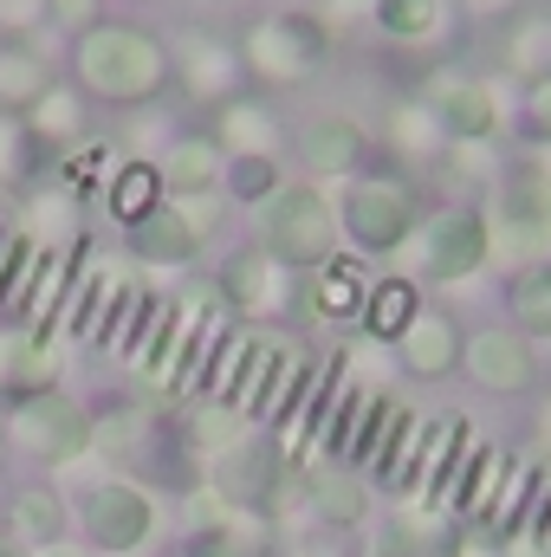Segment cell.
I'll list each match as a JSON object with an SVG mask.
<instances>
[{"label":"cell","mask_w":551,"mask_h":557,"mask_svg":"<svg viewBox=\"0 0 551 557\" xmlns=\"http://www.w3.org/2000/svg\"><path fill=\"white\" fill-rule=\"evenodd\" d=\"M78 78H85V91H98L111 104H143L169 85V59L156 39H143L131 26H91L78 39Z\"/></svg>","instance_id":"1"},{"label":"cell","mask_w":551,"mask_h":557,"mask_svg":"<svg viewBox=\"0 0 551 557\" xmlns=\"http://www.w3.org/2000/svg\"><path fill=\"white\" fill-rule=\"evenodd\" d=\"M241 65L254 78H267V85H298V78H311L325 65V26L311 13H273V20H260L247 33Z\"/></svg>","instance_id":"2"},{"label":"cell","mask_w":551,"mask_h":557,"mask_svg":"<svg viewBox=\"0 0 551 557\" xmlns=\"http://www.w3.org/2000/svg\"><path fill=\"white\" fill-rule=\"evenodd\" d=\"M331 208L311 188H285L267 214V253L279 267H325L331 260Z\"/></svg>","instance_id":"3"},{"label":"cell","mask_w":551,"mask_h":557,"mask_svg":"<svg viewBox=\"0 0 551 557\" xmlns=\"http://www.w3.org/2000/svg\"><path fill=\"white\" fill-rule=\"evenodd\" d=\"M279 486H285V454H279L267 434H247L234 447H221L215 460V493L241 512H267L279 506Z\"/></svg>","instance_id":"4"},{"label":"cell","mask_w":551,"mask_h":557,"mask_svg":"<svg viewBox=\"0 0 551 557\" xmlns=\"http://www.w3.org/2000/svg\"><path fill=\"white\" fill-rule=\"evenodd\" d=\"M344 221H351V240L364 253H396L415 227V195L403 182H351Z\"/></svg>","instance_id":"5"},{"label":"cell","mask_w":551,"mask_h":557,"mask_svg":"<svg viewBox=\"0 0 551 557\" xmlns=\"http://www.w3.org/2000/svg\"><path fill=\"white\" fill-rule=\"evenodd\" d=\"M13 434H20L33 454H46V460H78V454L91 447V421H85V409H78L72 396H52V389H39V396L20 403Z\"/></svg>","instance_id":"6"},{"label":"cell","mask_w":551,"mask_h":557,"mask_svg":"<svg viewBox=\"0 0 551 557\" xmlns=\"http://www.w3.org/2000/svg\"><path fill=\"white\" fill-rule=\"evenodd\" d=\"M500 247L513 253V260H532V253H546L551 247V188L539 175H519V182H506V195H500Z\"/></svg>","instance_id":"7"},{"label":"cell","mask_w":551,"mask_h":557,"mask_svg":"<svg viewBox=\"0 0 551 557\" xmlns=\"http://www.w3.org/2000/svg\"><path fill=\"white\" fill-rule=\"evenodd\" d=\"M493 253V227L480 214H441L428 227V247H421V273L428 278H467L480 273V260Z\"/></svg>","instance_id":"8"},{"label":"cell","mask_w":551,"mask_h":557,"mask_svg":"<svg viewBox=\"0 0 551 557\" xmlns=\"http://www.w3.org/2000/svg\"><path fill=\"white\" fill-rule=\"evenodd\" d=\"M428 117L448 131L454 143H480L493 131V91L480 85V78H434L428 85Z\"/></svg>","instance_id":"9"},{"label":"cell","mask_w":551,"mask_h":557,"mask_svg":"<svg viewBox=\"0 0 551 557\" xmlns=\"http://www.w3.org/2000/svg\"><path fill=\"white\" fill-rule=\"evenodd\" d=\"M131 227V253L149 260V267H182V260H195V247H201V227L188 221V208H149L137 221H124Z\"/></svg>","instance_id":"10"},{"label":"cell","mask_w":551,"mask_h":557,"mask_svg":"<svg viewBox=\"0 0 551 557\" xmlns=\"http://www.w3.org/2000/svg\"><path fill=\"white\" fill-rule=\"evenodd\" d=\"M85 525H91V539L105 552H131V545L149 539V499L137 486H98L85 499Z\"/></svg>","instance_id":"11"},{"label":"cell","mask_w":551,"mask_h":557,"mask_svg":"<svg viewBox=\"0 0 551 557\" xmlns=\"http://www.w3.org/2000/svg\"><path fill=\"white\" fill-rule=\"evenodd\" d=\"M467 370H474V383L480 389H526L532 383V350L513 337V331H480L474 344H467Z\"/></svg>","instance_id":"12"},{"label":"cell","mask_w":551,"mask_h":557,"mask_svg":"<svg viewBox=\"0 0 551 557\" xmlns=\"http://www.w3.org/2000/svg\"><path fill=\"white\" fill-rule=\"evenodd\" d=\"M52 376H59V350H52V337H39V331H7V337H0V389H13V396H39Z\"/></svg>","instance_id":"13"},{"label":"cell","mask_w":551,"mask_h":557,"mask_svg":"<svg viewBox=\"0 0 551 557\" xmlns=\"http://www.w3.org/2000/svg\"><path fill=\"white\" fill-rule=\"evenodd\" d=\"M403 357H409V370H421V376H441V370H454L461 337H454V324L441 311H415L409 331H403Z\"/></svg>","instance_id":"14"},{"label":"cell","mask_w":551,"mask_h":557,"mask_svg":"<svg viewBox=\"0 0 551 557\" xmlns=\"http://www.w3.org/2000/svg\"><path fill=\"white\" fill-rule=\"evenodd\" d=\"M215 143H221V149H234V156H267V143H273V111H267V104H254V98H221Z\"/></svg>","instance_id":"15"},{"label":"cell","mask_w":551,"mask_h":557,"mask_svg":"<svg viewBox=\"0 0 551 557\" xmlns=\"http://www.w3.org/2000/svg\"><path fill=\"white\" fill-rule=\"evenodd\" d=\"M156 175H162V188H175V195H201V188L221 175V143H208V137L175 143Z\"/></svg>","instance_id":"16"},{"label":"cell","mask_w":551,"mask_h":557,"mask_svg":"<svg viewBox=\"0 0 551 557\" xmlns=\"http://www.w3.org/2000/svg\"><path fill=\"white\" fill-rule=\"evenodd\" d=\"M357 156H364V131L351 117H325L305 131V162L318 175H344V169H357Z\"/></svg>","instance_id":"17"},{"label":"cell","mask_w":551,"mask_h":557,"mask_svg":"<svg viewBox=\"0 0 551 557\" xmlns=\"http://www.w3.org/2000/svg\"><path fill=\"white\" fill-rule=\"evenodd\" d=\"M46 91H52V72L39 65V52H26V46H7V52H0V111L39 104Z\"/></svg>","instance_id":"18"},{"label":"cell","mask_w":551,"mask_h":557,"mask_svg":"<svg viewBox=\"0 0 551 557\" xmlns=\"http://www.w3.org/2000/svg\"><path fill=\"white\" fill-rule=\"evenodd\" d=\"M441 0H377V26L390 33V39H403V46H421V39H434L441 33Z\"/></svg>","instance_id":"19"},{"label":"cell","mask_w":551,"mask_h":557,"mask_svg":"<svg viewBox=\"0 0 551 557\" xmlns=\"http://www.w3.org/2000/svg\"><path fill=\"white\" fill-rule=\"evenodd\" d=\"M221 292H228V305H241V311L273 305V253H267V260H260V253H234L228 273H221Z\"/></svg>","instance_id":"20"},{"label":"cell","mask_w":551,"mask_h":557,"mask_svg":"<svg viewBox=\"0 0 551 557\" xmlns=\"http://www.w3.org/2000/svg\"><path fill=\"white\" fill-rule=\"evenodd\" d=\"M415 318V285L409 278H383L377 292H370V305H364V331L370 337H403Z\"/></svg>","instance_id":"21"},{"label":"cell","mask_w":551,"mask_h":557,"mask_svg":"<svg viewBox=\"0 0 551 557\" xmlns=\"http://www.w3.org/2000/svg\"><path fill=\"white\" fill-rule=\"evenodd\" d=\"M234 78H241V72H234V52H228V46H195V52H188V91H195V98H228Z\"/></svg>","instance_id":"22"},{"label":"cell","mask_w":551,"mask_h":557,"mask_svg":"<svg viewBox=\"0 0 551 557\" xmlns=\"http://www.w3.org/2000/svg\"><path fill=\"white\" fill-rule=\"evenodd\" d=\"M156 188H162V175L149 169V162H131V169H118V182H111V214L118 221H137L156 208Z\"/></svg>","instance_id":"23"},{"label":"cell","mask_w":551,"mask_h":557,"mask_svg":"<svg viewBox=\"0 0 551 557\" xmlns=\"http://www.w3.org/2000/svg\"><path fill=\"white\" fill-rule=\"evenodd\" d=\"M78 124H85L78 98H72V91H59V85L33 104V137H39V143H72V137H78Z\"/></svg>","instance_id":"24"},{"label":"cell","mask_w":551,"mask_h":557,"mask_svg":"<svg viewBox=\"0 0 551 557\" xmlns=\"http://www.w3.org/2000/svg\"><path fill=\"white\" fill-rule=\"evenodd\" d=\"M513 318H519V331L551 337V273H526L513 285Z\"/></svg>","instance_id":"25"},{"label":"cell","mask_w":551,"mask_h":557,"mask_svg":"<svg viewBox=\"0 0 551 557\" xmlns=\"http://www.w3.org/2000/svg\"><path fill=\"white\" fill-rule=\"evenodd\" d=\"M377 557H454V539H441V532H428V525H390L383 539H377Z\"/></svg>","instance_id":"26"},{"label":"cell","mask_w":551,"mask_h":557,"mask_svg":"<svg viewBox=\"0 0 551 557\" xmlns=\"http://www.w3.org/2000/svg\"><path fill=\"white\" fill-rule=\"evenodd\" d=\"M357 298H364V273L351 260H325V278L311 285V305L318 311H351Z\"/></svg>","instance_id":"27"},{"label":"cell","mask_w":551,"mask_h":557,"mask_svg":"<svg viewBox=\"0 0 551 557\" xmlns=\"http://www.w3.org/2000/svg\"><path fill=\"white\" fill-rule=\"evenodd\" d=\"M506 59H513L519 72H532V78H546V72H551V20H526V26L513 33V46H506Z\"/></svg>","instance_id":"28"},{"label":"cell","mask_w":551,"mask_h":557,"mask_svg":"<svg viewBox=\"0 0 551 557\" xmlns=\"http://www.w3.org/2000/svg\"><path fill=\"white\" fill-rule=\"evenodd\" d=\"M13 525H20L26 539L52 545V539H59V499H52V493H20V506H13Z\"/></svg>","instance_id":"29"},{"label":"cell","mask_w":551,"mask_h":557,"mask_svg":"<svg viewBox=\"0 0 551 557\" xmlns=\"http://www.w3.org/2000/svg\"><path fill=\"white\" fill-rule=\"evenodd\" d=\"M318 512L331 525H357L364 519V486L357 480H318Z\"/></svg>","instance_id":"30"},{"label":"cell","mask_w":551,"mask_h":557,"mask_svg":"<svg viewBox=\"0 0 551 557\" xmlns=\"http://www.w3.org/2000/svg\"><path fill=\"white\" fill-rule=\"evenodd\" d=\"M33 156H39L33 124H13V117H0V175H33Z\"/></svg>","instance_id":"31"},{"label":"cell","mask_w":551,"mask_h":557,"mask_svg":"<svg viewBox=\"0 0 551 557\" xmlns=\"http://www.w3.org/2000/svg\"><path fill=\"white\" fill-rule=\"evenodd\" d=\"M228 188H234L241 201H260V195H273V188H279V169L267 162V156H234Z\"/></svg>","instance_id":"32"},{"label":"cell","mask_w":551,"mask_h":557,"mask_svg":"<svg viewBox=\"0 0 551 557\" xmlns=\"http://www.w3.org/2000/svg\"><path fill=\"white\" fill-rule=\"evenodd\" d=\"M188 557H267V539H247V532H201Z\"/></svg>","instance_id":"33"},{"label":"cell","mask_w":551,"mask_h":557,"mask_svg":"<svg viewBox=\"0 0 551 557\" xmlns=\"http://www.w3.org/2000/svg\"><path fill=\"white\" fill-rule=\"evenodd\" d=\"M526 131L551 143V72L532 78V91H526Z\"/></svg>","instance_id":"34"},{"label":"cell","mask_w":551,"mask_h":557,"mask_svg":"<svg viewBox=\"0 0 551 557\" xmlns=\"http://www.w3.org/2000/svg\"><path fill=\"white\" fill-rule=\"evenodd\" d=\"M46 13H52L59 26H85V33H91V20H98V0H46Z\"/></svg>","instance_id":"35"},{"label":"cell","mask_w":551,"mask_h":557,"mask_svg":"<svg viewBox=\"0 0 551 557\" xmlns=\"http://www.w3.org/2000/svg\"><path fill=\"white\" fill-rule=\"evenodd\" d=\"M98 169H105V149H85V156H72V162H65V182H72V188H91V175H98Z\"/></svg>","instance_id":"36"},{"label":"cell","mask_w":551,"mask_h":557,"mask_svg":"<svg viewBox=\"0 0 551 557\" xmlns=\"http://www.w3.org/2000/svg\"><path fill=\"white\" fill-rule=\"evenodd\" d=\"M46 557H78V552H59V545H46Z\"/></svg>","instance_id":"37"},{"label":"cell","mask_w":551,"mask_h":557,"mask_svg":"<svg viewBox=\"0 0 551 557\" xmlns=\"http://www.w3.org/2000/svg\"><path fill=\"white\" fill-rule=\"evenodd\" d=\"M0 557H20V552H0Z\"/></svg>","instance_id":"38"}]
</instances>
